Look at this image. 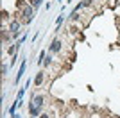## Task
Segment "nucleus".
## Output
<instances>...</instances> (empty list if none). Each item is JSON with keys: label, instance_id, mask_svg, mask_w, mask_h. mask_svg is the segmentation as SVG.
Here are the masks:
<instances>
[{"label": "nucleus", "instance_id": "1", "mask_svg": "<svg viewBox=\"0 0 120 118\" xmlns=\"http://www.w3.org/2000/svg\"><path fill=\"white\" fill-rule=\"evenodd\" d=\"M20 22H18V20H13V22H11L9 23V32L13 36H15V38H18V36H20Z\"/></svg>", "mask_w": 120, "mask_h": 118}, {"label": "nucleus", "instance_id": "2", "mask_svg": "<svg viewBox=\"0 0 120 118\" xmlns=\"http://www.w3.org/2000/svg\"><path fill=\"white\" fill-rule=\"evenodd\" d=\"M32 104L41 109V107H43V104H45V98L41 97V95H34V97H32Z\"/></svg>", "mask_w": 120, "mask_h": 118}, {"label": "nucleus", "instance_id": "3", "mask_svg": "<svg viewBox=\"0 0 120 118\" xmlns=\"http://www.w3.org/2000/svg\"><path fill=\"white\" fill-rule=\"evenodd\" d=\"M29 113H30V116H32V118L40 116V107H38V106H34V104L30 102V104H29Z\"/></svg>", "mask_w": 120, "mask_h": 118}, {"label": "nucleus", "instance_id": "4", "mask_svg": "<svg viewBox=\"0 0 120 118\" xmlns=\"http://www.w3.org/2000/svg\"><path fill=\"white\" fill-rule=\"evenodd\" d=\"M59 50H61V41L59 39H54L50 43V52H59Z\"/></svg>", "mask_w": 120, "mask_h": 118}, {"label": "nucleus", "instance_id": "5", "mask_svg": "<svg viewBox=\"0 0 120 118\" xmlns=\"http://www.w3.org/2000/svg\"><path fill=\"white\" fill-rule=\"evenodd\" d=\"M25 66H27V63H25V61H22V64H20V70H18V74H16V82H20V79L23 77Z\"/></svg>", "mask_w": 120, "mask_h": 118}, {"label": "nucleus", "instance_id": "6", "mask_svg": "<svg viewBox=\"0 0 120 118\" xmlns=\"http://www.w3.org/2000/svg\"><path fill=\"white\" fill-rule=\"evenodd\" d=\"M43 79H45V74H43V72H40V74L34 77V84H36V86H40V84L43 82Z\"/></svg>", "mask_w": 120, "mask_h": 118}, {"label": "nucleus", "instance_id": "7", "mask_svg": "<svg viewBox=\"0 0 120 118\" xmlns=\"http://www.w3.org/2000/svg\"><path fill=\"white\" fill-rule=\"evenodd\" d=\"M43 2H45V0H30V5H32L34 9H38V7H40Z\"/></svg>", "mask_w": 120, "mask_h": 118}, {"label": "nucleus", "instance_id": "8", "mask_svg": "<svg viewBox=\"0 0 120 118\" xmlns=\"http://www.w3.org/2000/svg\"><path fill=\"white\" fill-rule=\"evenodd\" d=\"M52 59H54L52 55H47L45 61H43V66H50V64H52Z\"/></svg>", "mask_w": 120, "mask_h": 118}, {"label": "nucleus", "instance_id": "9", "mask_svg": "<svg viewBox=\"0 0 120 118\" xmlns=\"http://www.w3.org/2000/svg\"><path fill=\"white\" fill-rule=\"evenodd\" d=\"M25 89H27V88H25V86H23V88H20V91H18V97H16V98H18V100H22V97H23V95H25Z\"/></svg>", "mask_w": 120, "mask_h": 118}, {"label": "nucleus", "instance_id": "10", "mask_svg": "<svg viewBox=\"0 0 120 118\" xmlns=\"http://www.w3.org/2000/svg\"><path fill=\"white\" fill-rule=\"evenodd\" d=\"M63 16H65V15H61V16H57V22H56V27H57V29H59V25L63 23Z\"/></svg>", "mask_w": 120, "mask_h": 118}, {"label": "nucleus", "instance_id": "11", "mask_svg": "<svg viewBox=\"0 0 120 118\" xmlns=\"http://www.w3.org/2000/svg\"><path fill=\"white\" fill-rule=\"evenodd\" d=\"M7 72H9V64H4V66H2V74L7 75Z\"/></svg>", "mask_w": 120, "mask_h": 118}, {"label": "nucleus", "instance_id": "12", "mask_svg": "<svg viewBox=\"0 0 120 118\" xmlns=\"http://www.w3.org/2000/svg\"><path fill=\"white\" fill-rule=\"evenodd\" d=\"M40 118H49V114H40Z\"/></svg>", "mask_w": 120, "mask_h": 118}]
</instances>
